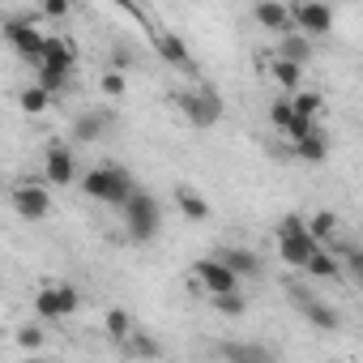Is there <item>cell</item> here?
Masks as SVG:
<instances>
[{
	"label": "cell",
	"mask_w": 363,
	"mask_h": 363,
	"mask_svg": "<svg viewBox=\"0 0 363 363\" xmlns=\"http://www.w3.org/2000/svg\"><path fill=\"white\" fill-rule=\"evenodd\" d=\"M303 227H308V235H312V244H316V248L333 244V235H337V218H333L329 210H316L312 218H303Z\"/></svg>",
	"instance_id": "obj_19"
},
{
	"label": "cell",
	"mask_w": 363,
	"mask_h": 363,
	"mask_svg": "<svg viewBox=\"0 0 363 363\" xmlns=\"http://www.w3.org/2000/svg\"><path fill=\"white\" fill-rule=\"evenodd\" d=\"M82 308V291L69 286V282H56V286H43L35 295V316L39 320H65Z\"/></svg>",
	"instance_id": "obj_6"
},
{
	"label": "cell",
	"mask_w": 363,
	"mask_h": 363,
	"mask_svg": "<svg viewBox=\"0 0 363 363\" xmlns=\"http://www.w3.org/2000/svg\"><path fill=\"white\" fill-rule=\"evenodd\" d=\"M303 316H308L316 329H337V325H342V316H337L325 299H303Z\"/></svg>",
	"instance_id": "obj_24"
},
{
	"label": "cell",
	"mask_w": 363,
	"mask_h": 363,
	"mask_svg": "<svg viewBox=\"0 0 363 363\" xmlns=\"http://www.w3.org/2000/svg\"><path fill=\"white\" fill-rule=\"evenodd\" d=\"M43 35H48V30H39L35 18H26V13H18V18L5 22V39H9V48H13L26 65H35V69H39V56H43Z\"/></svg>",
	"instance_id": "obj_5"
},
{
	"label": "cell",
	"mask_w": 363,
	"mask_h": 363,
	"mask_svg": "<svg viewBox=\"0 0 363 363\" xmlns=\"http://www.w3.org/2000/svg\"><path fill=\"white\" fill-rule=\"evenodd\" d=\"M269 73H274V82L286 90V94H295V90H303V69H295V65H286V60H278L274 56V65H269Z\"/></svg>",
	"instance_id": "obj_25"
},
{
	"label": "cell",
	"mask_w": 363,
	"mask_h": 363,
	"mask_svg": "<svg viewBox=\"0 0 363 363\" xmlns=\"http://www.w3.org/2000/svg\"><path fill=\"white\" fill-rule=\"evenodd\" d=\"M214 308H218L223 316H244V312H248V303H244V295H240V291H227V295H214Z\"/></svg>",
	"instance_id": "obj_30"
},
{
	"label": "cell",
	"mask_w": 363,
	"mask_h": 363,
	"mask_svg": "<svg viewBox=\"0 0 363 363\" xmlns=\"http://www.w3.org/2000/svg\"><path fill=\"white\" fill-rule=\"evenodd\" d=\"M120 350L141 354V359H154V354H158V342H154V337H145V333H133L128 342H120Z\"/></svg>",
	"instance_id": "obj_31"
},
{
	"label": "cell",
	"mask_w": 363,
	"mask_h": 363,
	"mask_svg": "<svg viewBox=\"0 0 363 363\" xmlns=\"http://www.w3.org/2000/svg\"><path fill=\"white\" fill-rule=\"evenodd\" d=\"M120 214H124V231H128V240H133V244L154 240V235H158V227H162L158 201H154L150 193H141V189H133V197L120 206Z\"/></svg>",
	"instance_id": "obj_2"
},
{
	"label": "cell",
	"mask_w": 363,
	"mask_h": 363,
	"mask_svg": "<svg viewBox=\"0 0 363 363\" xmlns=\"http://www.w3.org/2000/svg\"><path fill=\"white\" fill-rule=\"evenodd\" d=\"M291 154H295L299 162H325V158H329V133H316V137H308V141H295Z\"/></svg>",
	"instance_id": "obj_22"
},
{
	"label": "cell",
	"mask_w": 363,
	"mask_h": 363,
	"mask_svg": "<svg viewBox=\"0 0 363 363\" xmlns=\"http://www.w3.org/2000/svg\"><path fill=\"white\" fill-rule=\"evenodd\" d=\"M73 179H77V158H73V150H69V145H52L48 158H43V184L65 189V184H73Z\"/></svg>",
	"instance_id": "obj_11"
},
{
	"label": "cell",
	"mask_w": 363,
	"mask_h": 363,
	"mask_svg": "<svg viewBox=\"0 0 363 363\" xmlns=\"http://www.w3.org/2000/svg\"><path fill=\"white\" fill-rule=\"evenodd\" d=\"M103 329H107V337H111V342H128V337L137 333V329H133V316H128L124 308H107Z\"/></svg>",
	"instance_id": "obj_23"
},
{
	"label": "cell",
	"mask_w": 363,
	"mask_h": 363,
	"mask_svg": "<svg viewBox=\"0 0 363 363\" xmlns=\"http://www.w3.org/2000/svg\"><path fill=\"white\" fill-rule=\"evenodd\" d=\"M291 13V35H303V39H320L333 30V9L329 5H316V0H303V5H286Z\"/></svg>",
	"instance_id": "obj_7"
},
{
	"label": "cell",
	"mask_w": 363,
	"mask_h": 363,
	"mask_svg": "<svg viewBox=\"0 0 363 363\" xmlns=\"http://www.w3.org/2000/svg\"><path fill=\"white\" fill-rule=\"evenodd\" d=\"M39 69H52V73H73L77 69V48L65 39V35H43V56H39Z\"/></svg>",
	"instance_id": "obj_9"
},
{
	"label": "cell",
	"mask_w": 363,
	"mask_h": 363,
	"mask_svg": "<svg viewBox=\"0 0 363 363\" xmlns=\"http://www.w3.org/2000/svg\"><path fill=\"white\" fill-rule=\"evenodd\" d=\"M320 133V124L316 120H303V116H291V124L282 128V137H291V145L295 141H308V137H316Z\"/></svg>",
	"instance_id": "obj_27"
},
{
	"label": "cell",
	"mask_w": 363,
	"mask_h": 363,
	"mask_svg": "<svg viewBox=\"0 0 363 363\" xmlns=\"http://www.w3.org/2000/svg\"><path fill=\"white\" fill-rule=\"evenodd\" d=\"M218 354H223V363H282L278 350L265 342H223Z\"/></svg>",
	"instance_id": "obj_13"
},
{
	"label": "cell",
	"mask_w": 363,
	"mask_h": 363,
	"mask_svg": "<svg viewBox=\"0 0 363 363\" xmlns=\"http://www.w3.org/2000/svg\"><path fill=\"white\" fill-rule=\"evenodd\" d=\"M13 342H18L22 350H39V346L48 342V333H43V325H18V329H13Z\"/></svg>",
	"instance_id": "obj_28"
},
{
	"label": "cell",
	"mask_w": 363,
	"mask_h": 363,
	"mask_svg": "<svg viewBox=\"0 0 363 363\" xmlns=\"http://www.w3.org/2000/svg\"><path fill=\"white\" fill-rule=\"evenodd\" d=\"M312 278H320V282H333V278H342V265H337V257L329 252V248H316L312 257H308V265H303Z\"/></svg>",
	"instance_id": "obj_20"
},
{
	"label": "cell",
	"mask_w": 363,
	"mask_h": 363,
	"mask_svg": "<svg viewBox=\"0 0 363 363\" xmlns=\"http://www.w3.org/2000/svg\"><path fill=\"white\" fill-rule=\"evenodd\" d=\"M150 43H154V52H158L167 65H175L179 73H193V69H197V65H193V52L184 48V39H179L175 30H154Z\"/></svg>",
	"instance_id": "obj_12"
},
{
	"label": "cell",
	"mask_w": 363,
	"mask_h": 363,
	"mask_svg": "<svg viewBox=\"0 0 363 363\" xmlns=\"http://www.w3.org/2000/svg\"><path fill=\"white\" fill-rule=\"evenodd\" d=\"M18 103H22V111L26 116H43L56 99L48 94V90H39V86H22V94H18Z\"/></svg>",
	"instance_id": "obj_26"
},
{
	"label": "cell",
	"mask_w": 363,
	"mask_h": 363,
	"mask_svg": "<svg viewBox=\"0 0 363 363\" xmlns=\"http://www.w3.org/2000/svg\"><path fill=\"white\" fill-rule=\"evenodd\" d=\"M133 175L124 171V167H116V162H103V167H90L86 175H82V193L86 197H94V201H103V206H124L128 197H133Z\"/></svg>",
	"instance_id": "obj_1"
},
{
	"label": "cell",
	"mask_w": 363,
	"mask_h": 363,
	"mask_svg": "<svg viewBox=\"0 0 363 363\" xmlns=\"http://www.w3.org/2000/svg\"><path fill=\"white\" fill-rule=\"evenodd\" d=\"M291 116H295V111H291V99H286V94H282V99H274V103H269V124H274V128H278V133H282V128H286V124H291Z\"/></svg>",
	"instance_id": "obj_32"
},
{
	"label": "cell",
	"mask_w": 363,
	"mask_h": 363,
	"mask_svg": "<svg viewBox=\"0 0 363 363\" xmlns=\"http://www.w3.org/2000/svg\"><path fill=\"white\" fill-rule=\"evenodd\" d=\"M35 86H39V90H48V94L56 99V94L69 86V77H65V73H52V69H39V82H35Z\"/></svg>",
	"instance_id": "obj_33"
},
{
	"label": "cell",
	"mask_w": 363,
	"mask_h": 363,
	"mask_svg": "<svg viewBox=\"0 0 363 363\" xmlns=\"http://www.w3.org/2000/svg\"><path fill=\"white\" fill-rule=\"evenodd\" d=\"M312 252H316V244H312V235H308L303 218H299V214H286V218H282V227H278V257H282V265L303 269Z\"/></svg>",
	"instance_id": "obj_3"
},
{
	"label": "cell",
	"mask_w": 363,
	"mask_h": 363,
	"mask_svg": "<svg viewBox=\"0 0 363 363\" xmlns=\"http://www.w3.org/2000/svg\"><path fill=\"white\" fill-rule=\"evenodd\" d=\"M252 18H257V26H265L274 35H291V13H286V5H278V0H261L252 9Z\"/></svg>",
	"instance_id": "obj_16"
},
{
	"label": "cell",
	"mask_w": 363,
	"mask_h": 363,
	"mask_svg": "<svg viewBox=\"0 0 363 363\" xmlns=\"http://www.w3.org/2000/svg\"><path fill=\"white\" fill-rule=\"evenodd\" d=\"M73 9H69V0H48L43 5V18H52V22H60V18H69Z\"/></svg>",
	"instance_id": "obj_34"
},
{
	"label": "cell",
	"mask_w": 363,
	"mask_h": 363,
	"mask_svg": "<svg viewBox=\"0 0 363 363\" xmlns=\"http://www.w3.org/2000/svg\"><path fill=\"white\" fill-rule=\"evenodd\" d=\"M99 90H103V99H124L128 77H124V73H116V69H107V73L99 77Z\"/></svg>",
	"instance_id": "obj_29"
},
{
	"label": "cell",
	"mask_w": 363,
	"mask_h": 363,
	"mask_svg": "<svg viewBox=\"0 0 363 363\" xmlns=\"http://www.w3.org/2000/svg\"><path fill=\"white\" fill-rule=\"evenodd\" d=\"M175 107H179V116H184L193 128H214V124L223 120V99H218L210 86L175 94Z\"/></svg>",
	"instance_id": "obj_4"
},
{
	"label": "cell",
	"mask_w": 363,
	"mask_h": 363,
	"mask_svg": "<svg viewBox=\"0 0 363 363\" xmlns=\"http://www.w3.org/2000/svg\"><path fill=\"white\" fill-rule=\"evenodd\" d=\"M278 60L303 69V65L312 60V39H303V35H282V43H278Z\"/></svg>",
	"instance_id": "obj_17"
},
{
	"label": "cell",
	"mask_w": 363,
	"mask_h": 363,
	"mask_svg": "<svg viewBox=\"0 0 363 363\" xmlns=\"http://www.w3.org/2000/svg\"><path fill=\"white\" fill-rule=\"evenodd\" d=\"M286 99H291V111L303 116V120H316V116L325 111V94H320V90H295V94H286Z\"/></svg>",
	"instance_id": "obj_21"
},
{
	"label": "cell",
	"mask_w": 363,
	"mask_h": 363,
	"mask_svg": "<svg viewBox=\"0 0 363 363\" xmlns=\"http://www.w3.org/2000/svg\"><path fill=\"white\" fill-rule=\"evenodd\" d=\"M13 210H18V218H26V223H39V218L52 214V193H48L43 179H18V189H13Z\"/></svg>",
	"instance_id": "obj_8"
},
{
	"label": "cell",
	"mask_w": 363,
	"mask_h": 363,
	"mask_svg": "<svg viewBox=\"0 0 363 363\" xmlns=\"http://www.w3.org/2000/svg\"><path fill=\"white\" fill-rule=\"evenodd\" d=\"M214 261H218L227 274H235V278H257V274H261V257L248 252V248H218Z\"/></svg>",
	"instance_id": "obj_14"
},
{
	"label": "cell",
	"mask_w": 363,
	"mask_h": 363,
	"mask_svg": "<svg viewBox=\"0 0 363 363\" xmlns=\"http://www.w3.org/2000/svg\"><path fill=\"white\" fill-rule=\"evenodd\" d=\"M175 206H179V214L193 218V223H206L210 218V201L197 189H175Z\"/></svg>",
	"instance_id": "obj_18"
},
{
	"label": "cell",
	"mask_w": 363,
	"mask_h": 363,
	"mask_svg": "<svg viewBox=\"0 0 363 363\" xmlns=\"http://www.w3.org/2000/svg\"><path fill=\"white\" fill-rule=\"evenodd\" d=\"M111 124H116V116H111V111H82V116L73 120V133H69V137H73V141H82V145H90V141H99Z\"/></svg>",
	"instance_id": "obj_15"
},
{
	"label": "cell",
	"mask_w": 363,
	"mask_h": 363,
	"mask_svg": "<svg viewBox=\"0 0 363 363\" xmlns=\"http://www.w3.org/2000/svg\"><path fill=\"white\" fill-rule=\"evenodd\" d=\"M193 282H201L210 295H227V291H240V278L235 274H227L214 257H201V261H193Z\"/></svg>",
	"instance_id": "obj_10"
}]
</instances>
